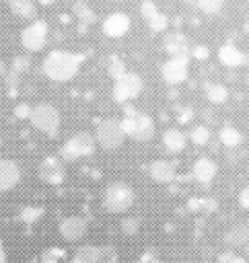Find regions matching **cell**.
I'll return each mask as SVG.
<instances>
[{
    "label": "cell",
    "instance_id": "1",
    "mask_svg": "<svg viewBox=\"0 0 249 263\" xmlns=\"http://www.w3.org/2000/svg\"><path fill=\"white\" fill-rule=\"evenodd\" d=\"M82 62H84V53H76L68 49H51L41 62V72L45 74V78L54 82H70L78 76Z\"/></svg>",
    "mask_w": 249,
    "mask_h": 263
},
{
    "label": "cell",
    "instance_id": "2",
    "mask_svg": "<svg viewBox=\"0 0 249 263\" xmlns=\"http://www.w3.org/2000/svg\"><path fill=\"white\" fill-rule=\"evenodd\" d=\"M136 201L134 189L126 181H113L103 191V208L109 214H126Z\"/></svg>",
    "mask_w": 249,
    "mask_h": 263
},
{
    "label": "cell",
    "instance_id": "3",
    "mask_svg": "<svg viewBox=\"0 0 249 263\" xmlns=\"http://www.w3.org/2000/svg\"><path fill=\"white\" fill-rule=\"evenodd\" d=\"M29 123L37 132H41V134H45L49 138H56L58 132H60V125H62V115H60L56 105H51V103H37V105L31 107Z\"/></svg>",
    "mask_w": 249,
    "mask_h": 263
},
{
    "label": "cell",
    "instance_id": "4",
    "mask_svg": "<svg viewBox=\"0 0 249 263\" xmlns=\"http://www.w3.org/2000/svg\"><path fill=\"white\" fill-rule=\"evenodd\" d=\"M119 123H121V129L126 134V138L134 140V142H140V144L150 142L156 134V125H154L152 117L146 115V113H140V111L136 115L121 117Z\"/></svg>",
    "mask_w": 249,
    "mask_h": 263
},
{
    "label": "cell",
    "instance_id": "5",
    "mask_svg": "<svg viewBox=\"0 0 249 263\" xmlns=\"http://www.w3.org/2000/svg\"><path fill=\"white\" fill-rule=\"evenodd\" d=\"M93 136H95V142L105 150H117L126 142V134L121 129V123H119V119H113V117L101 119L97 123Z\"/></svg>",
    "mask_w": 249,
    "mask_h": 263
},
{
    "label": "cell",
    "instance_id": "6",
    "mask_svg": "<svg viewBox=\"0 0 249 263\" xmlns=\"http://www.w3.org/2000/svg\"><path fill=\"white\" fill-rule=\"evenodd\" d=\"M144 90V80L140 74L136 72H126L121 78L113 80V88H111V97L117 105H126L132 103L134 99H138Z\"/></svg>",
    "mask_w": 249,
    "mask_h": 263
},
{
    "label": "cell",
    "instance_id": "7",
    "mask_svg": "<svg viewBox=\"0 0 249 263\" xmlns=\"http://www.w3.org/2000/svg\"><path fill=\"white\" fill-rule=\"evenodd\" d=\"M95 136L88 134V132H76L72 134L60 148V156L62 160H78V158H84V156H93L95 152Z\"/></svg>",
    "mask_w": 249,
    "mask_h": 263
},
{
    "label": "cell",
    "instance_id": "8",
    "mask_svg": "<svg viewBox=\"0 0 249 263\" xmlns=\"http://www.w3.org/2000/svg\"><path fill=\"white\" fill-rule=\"evenodd\" d=\"M47 35H49V27L45 21L41 18H35L31 21L23 31H21V45L35 53V51H41L45 45H47Z\"/></svg>",
    "mask_w": 249,
    "mask_h": 263
},
{
    "label": "cell",
    "instance_id": "9",
    "mask_svg": "<svg viewBox=\"0 0 249 263\" xmlns=\"http://www.w3.org/2000/svg\"><path fill=\"white\" fill-rule=\"evenodd\" d=\"M161 76L171 86L185 82L189 76V58H169L161 66Z\"/></svg>",
    "mask_w": 249,
    "mask_h": 263
},
{
    "label": "cell",
    "instance_id": "10",
    "mask_svg": "<svg viewBox=\"0 0 249 263\" xmlns=\"http://www.w3.org/2000/svg\"><path fill=\"white\" fill-rule=\"evenodd\" d=\"M58 232L66 242H78L88 232V222L82 216H66L58 224Z\"/></svg>",
    "mask_w": 249,
    "mask_h": 263
},
{
    "label": "cell",
    "instance_id": "11",
    "mask_svg": "<svg viewBox=\"0 0 249 263\" xmlns=\"http://www.w3.org/2000/svg\"><path fill=\"white\" fill-rule=\"evenodd\" d=\"M37 175H39V179H41L43 183H47V185H60V183H64V179H66V168H64L62 158H58V156H45V158L39 162Z\"/></svg>",
    "mask_w": 249,
    "mask_h": 263
},
{
    "label": "cell",
    "instance_id": "12",
    "mask_svg": "<svg viewBox=\"0 0 249 263\" xmlns=\"http://www.w3.org/2000/svg\"><path fill=\"white\" fill-rule=\"evenodd\" d=\"M148 177L154 183L171 185L177 179V162L171 158H156L148 164Z\"/></svg>",
    "mask_w": 249,
    "mask_h": 263
},
{
    "label": "cell",
    "instance_id": "13",
    "mask_svg": "<svg viewBox=\"0 0 249 263\" xmlns=\"http://www.w3.org/2000/svg\"><path fill=\"white\" fill-rule=\"evenodd\" d=\"M140 14L144 18V23L148 25V29L152 33H165L169 29V16L165 12L158 10V6L152 0H142L140 4Z\"/></svg>",
    "mask_w": 249,
    "mask_h": 263
},
{
    "label": "cell",
    "instance_id": "14",
    "mask_svg": "<svg viewBox=\"0 0 249 263\" xmlns=\"http://www.w3.org/2000/svg\"><path fill=\"white\" fill-rule=\"evenodd\" d=\"M130 27H132V21L126 12H111L103 18L101 31L111 39H119L130 31Z\"/></svg>",
    "mask_w": 249,
    "mask_h": 263
},
{
    "label": "cell",
    "instance_id": "15",
    "mask_svg": "<svg viewBox=\"0 0 249 263\" xmlns=\"http://www.w3.org/2000/svg\"><path fill=\"white\" fill-rule=\"evenodd\" d=\"M163 47L169 53V58H189V51H191L189 39L181 31H169L163 39Z\"/></svg>",
    "mask_w": 249,
    "mask_h": 263
},
{
    "label": "cell",
    "instance_id": "16",
    "mask_svg": "<svg viewBox=\"0 0 249 263\" xmlns=\"http://www.w3.org/2000/svg\"><path fill=\"white\" fill-rule=\"evenodd\" d=\"M23 177V171L16 160L12 158H0V193H6L19 185Z\"/></svg>",
    "mask_w": 249,
    "mask_h": 263
},
{
    "label": "cell",
    "instance_id": "17",
    "mask_svg": "<svg viewBox=\"0 0 249 263\" xmlns=\"http://www.w3.org/2000/svg\"><path fill=\"white\" fill-rule=\"evenodd\" d=\"M218 175V164L214 158L210 156H200L193 166H191V177L200 183V185H210L214 181V177Z\"/></svg>",
    "mask_w": 249,
    "mask_h": 263
},
{
    "label": "cell",
    "instance_id": "18",
    "mask_svg": "<svg viewBox=\"0 0 249 263\" xmlns=\"http://www.w3.org/2000/svg\"><path fill=\"white\" fill-rule=\"evenodd\" d=\"M218 62L226 68H239L243 64H247V55L235 43H224L218 47Z\"/></svg>",
    "mask_w": 249,
    "mask_h": 263
},
{
    "label": "cell",
    "instance_id": "19",
    "mask_svg": "<svg viewBox=\"0 0 249 263\" xmlns=\"http://www.w3.org/2000/svg\"><path fill=\"white\" fill-rule=\"evenodd\" d=\"M163 146L169 154H179L187 146V136L179 127H167L163 132Z\"/></svg>",
    "mask_w": 249,
    "mask_h": 263
},
{
    "label": "cell",
    "instance_id": "20",
    "mask_svg": "<svg viewBox=\"0 0 249 263\" xmlns=\"http://www.w3.org/2000/svg\"><path fill=\"white\" fill-rule=\"evenodd\" d=\"M224 242L230 249H243L249 242V226L247 224H237V226L228 228L226 234H224Z\"/></svg>",
    "mask_w": 249,
    "mask_h": 263
},
{
    "label": "cell",
    "instance_id": "21",
    "mask_svg": "<svg viewBox=\"0 0 249 263\" xmlns=\"http://www.w3.org/2000/svg\"><path fill=\"white\" fill-rule=\"evenodd\" d=\"M8 8L19 18L35 21V16H37V4H35V0H8Z\"/></svg>",
    "mask_w": 249,
    "mask_h": 263
},
{
    "label": "cell",
    "instance_id": "22",
    "mask_svg": "<svg viewBox=\"0 0 249 263\" xmlns=\"http://www.w3.org/2000/svg\"><path fill=\"white\" fill-rule=\"evenodd\" d=\"M72 14L76 16V21H78L82 27H91V25H95V21H97L95 8L88 6L84 0H76V2L72 4Z\"/></svg>",
    "mask_w": 249,
    "mask_h": 263
},
{
    "label": "cell",
    "instance_id": "23",
    "mask_svg": "<svg viewBox=\"0 0 249 263\" xmlns=\"http://www.w3.org/2000/svg\"><path fill=\"white\" fill-rule=\"evenodd\" d=\"M204 95L212 105H222L228 99V88L222 82H204Z\"/></svg>",
    "mask_w": 249,
    "mask_h": 263
},
{
    "label": "cell",
    "instance_id": "24",
    "mask_svg": "<svg viewBox=\"0 0 249 263\" xmlns=\"http://www.w3.org/2000/svg\"><path fill=\"white\" fill-rule=\"evenodd\" d=\"M218 140L226 148H239L243 144V134L235 125H222L218 132Z\"/></svg>",
    "mask_w": 249,
    "mask_h": 263
},
{
    "label": "cell",
    "instance_id": "25",
    "mask_svg": "<svg viewBox=\"0 0 249 263\" xmlns=\"http://www.w3.org/2000/svg\"><path fill=\"white\" fill-rule=\"evenodd\" d=\"M218 201L212 197H189L187 199V210L189 212H202V214H212L216 212Z\"/></svg>",
    "mask_w": 249,
    "mask_h": 263
},
{
    "label": "cell",
    "instance_id": "26",
    "mask_svg": "<svg viewBox=\"0 0 249 263\" xmlns=\"http://www.w3.org/2000/svg\"><path fill=\"white\" fill-rule=\"evenodd\" d=\"M105 70H107V74H109L113 80L121 78V76L128 72L126 62H123V60H121V55H117V53L107 55V60H105Z\"/></svg>",
    "mask_w": 249,
    "mask_h": 263
},
{
    "label": "cell",
    "instance_id": "27",
    "mask_svg": "<svg viewBox=\"0 0 249 263\" xmlns=\"http://www.w3.org/2000/svg\"><path fill=\"white\" fill-rule=\"evenodd\" d=\"M74 259L82 261V263H99V257H101V247H95V245H80L74 255Z\"/></svg>",
    "mask_w": 249,
    "mask_h": 263
},
{
    "label": "cell",
    "instance_id": "28",
    "mask_svg": "<svg viewBox=\"0 0 249 263\" xmlns=\"http://www.w3.org/2000/svg\"><path fill=\"white\" fill-rule=\"evenodd\" d=\"M187 140L193 144V146H206L210 142V127L200 123V125H193L187 134Z\"/></svg>",
    "mask_w": 249,
    "mask_h": 263
},
{
    "label": "cell",
    "instance_id": "29",
    "mask_svg": "<svg viewBox=\"0 0 249 263\" xmlns=\"http://www.w3.org/2000/svg\"><path fill=\"white\" fill-rule=\"evenodd\" d=\"M222 8H224V0H200L198 2V10L208 14V16L218 14Z\"/></svg>",
    "mask_w": 249,
    "mask_h": 263
},
{
    "label": "cell",
    "instance_id": "30",
    "mask_svg": "<svg viewBox=\"0 0 249 263\" xmlns=\"http://www.w3.org/2000/svg\"><path fill=\"white\" fill-rule=\"evenodd\" d=\"M31 68V60H29V55H14V60H12V64H10V72L12 74H16V76H23V74H27V70Z\"/></svg>",
    "mask_w": 249,
    "mask_h": 263
},
{
    "label": "cell",
    "instance_id": "31",
    "mask_svg": "<svg viewBox=\"0 0 249 263\" xmlns=\"http://www.w3.org/2000/svg\"><path fill=\"white\" fill-rule=\"evenodd\" d=\"M119 228L126 236H136L140 232V218H123Z\"/></svg>",
    "mask_w": 249,
    "mask_h": 263
},
{
    "label": "cell",
    "instance_id": "32",
    "mask_svg": "<svg viewBox=\"0 0 249 263\" xmlns=\"http://www.w3.org/2000/svg\"><path fill=\"white\" fill-rule=\"evenodd\" d=\"M41 214H43V208H25V210L21 212V220H23L25 224H33V222L39 220Z\"/></svg>",
    "mask_w": 249,
    "mask_h": 263
},
{
    "label": "cell",
    "instance_id": "33",
    "mask_svg": "<svg viewBox=\"0 0 249 263\" xmlns=\"http://www.w3.org/2000/svg\"><path fill=\"white\" fill-rule=\"evenodd\" d=\"M218 263H247L243 255H237L235 251H224L218 255Z\"/></svg>",
    "mask_w": 249,
    "mask_h": 263
},
{
    "label": "cell",
    "instance_id": "34",
    "mask_svg": "<svg viewBox=\"0 0 249 263\" xmlns=\"http://www.w3.org/2000/svg\"><path fill=\"white\" fill-rule=\"evenodd\" d=\"M117 251L113 247H101V257L99 263H117Z\"/></svg>",
    "mask_w": 249,
    "mask_h": 263
},
{
    "label": "cell",
    "instance_id": "35",
    "mask_svg": "<svg viewBox=\"0 0 249 263\" xmlns=\"http://www.w3.org/2000/svg\"><path fill=\"white\" fill-rule=\"evenodd\" d=\"M189 58L193 60H200V62H206L210 58V49L206 45H193L191 51H189Z\"/></svg>",
    "mask_w": 249,
    "mask_h": 263
},
{
    "label": "cell",
    "instance_id": "36",
    "mask_svg": "<svg viewBox=\"0 0 249 263\" xmlns=\"http://www.w3.org/2000/svg\"><path fill=\"white\" fill-rule=\"evenodd\" d=\"M193 119V109H191V105H183L181 109H179V113H177V121L179 123H189Z\"/></svg>",
    "mask_w": 249,
    "mask_h": 263
},
{
    "label": "cell",
    "instance_id": "37",
    "mask_svg": "<svg viewBox=\"0 0 249 263\" xmlns=\"http://www.w3.org/2000/svg\"><path fill=\"white\" fill-rule=\"evenodd\" d=\"M62 255H64V251H60V249H49V251L43 253L41 263H58Z\"/></svg>",
    "mask_w": 249,
    "mask_h": 263
},
{
    "label": "cell",
    "instance_id": "38",
    "mask_svg": "<svg viewBox=\"0 0 249 263\" xmlns=\"http://www.w3.org/2000/svg\"><path fill=\"white\" fill-rule=\"evenodd\" d=\"M31 107H33V105H29V103H19V105L14 107V117H16V119H29Z\"/></svg>",
    "mask_w": 249,
    "mask_h": 263
},
{
    "label": "cell",
    "instance_id": "39",
    "mask_svg": "<svg viewBox=\"0 0 249 263\" xmlns=\"http://www.w3.org/2000/svg\"><path fill=\"white\" fill-rule=\"evenodd\" d=\"M239 205H241L243 210H249V185L239 191Z\"/></svg>",
    "mask_w": 249,
    "mask_h": 263
},
{
    "label": "cell",
    "instance_id": "40",
    "mask_svg": "<svg viewBox=\"0 0 249 263\" xmlns=\"http://www.w3.org/2000/svg\"><path fill=\"white\" fill-rule=\"evenodd\" d=\"M136 263H163V261H161L158 257H154L152 253H144V255H142V257H140Z\"/></svg>",
    "mask_w": 249,
    "mask_h": 263
},
{
    "label": "cell",
    "instance_id": "41",
    "mask_svg": "<svg viewBox=\"0 0 249 263\" xmlns=\"http://www.w3.org/2000/svg\"><path fill=\"white\" fill-rule=\"evenodd\" d=\"M6 249H4V242H2V238H0V263H6Z\"/></svg>",
    "mask_w": 249,
    "mask_h": 263
},
{
    "label": "cell",
    "instance_id": "42",
    "mask_svg": "<svg viewBox=\"0 0 249 263\" xmlns=\"http://www.w3.org/2000/svg\"><path fill=\"white\" fill-rule=\"evenodd\" d=\"M181 2H183L187 8H195V10H198V2H200V0H181Z\"/></svg>",
    "mask_w": 249,
    "mask_h": 263
},
{
    "label": "cell",
    "instance_id": "43",
    "mask_svg": "<svg viewBox=\"0 0 249 263\" xmlns=\"http://www.w3.org/2000/svg\"><path fill=\"white\" fill-rule=\"evenodd\" d=\"M56 0H37V4H41V6H51Z\"/></svg>",
    "mask_w": 249,
    "mask_h": 263
},
{
    "label": "cell",
    "instance_id": "44",
    "mask_svg": "<svg viewBox=\"0 0 249 263\" xmlns=\"http://www.w3.org/2000/svg\"><path fill=\"white\" fill-rule=\"evenodd\" d=\"M68 263H82V261H78V259H74V257H72V259H70Z\"/></svg>",
    "mask_w": 249,
    "mask_h": 263
},
{
    "label": "cell",
    "instance_id": "45",
    "mask_svg": "<svg viewBox=\"0 0 249 263\" xmlns=\"http://www.w3.org/2000/svg\"><path fill=\"white\" fill-rule=\"evenodd\" d=\"M243 249H245V253H247V255H249V242H247V245H245V247H243Z\"/></svg>",
    "mask_w": 249,
    "mask_h": 263
},
{
    "label": "cell",
    "instance_id": "46",
    "mask_svg": "<svg viewBox=\"0 0 249 263\" xmlns=\"http://www.w3.org/2000/svg\"><path fill=\"white\" fill-rule=\"evenodd\" d=\"M0 95H2V88H0Z\"/></svg>",
    "mask_w": 249,
    "mask_h": 263
},
{
    "label": "cell",
    "instance_id": "47",
    "mask_svg": "<svg viewBox=\"0 0 249 263\" xmlns=\"http://www.w3.org/2000/svg\"><path fill=\"white\" fill-rule=\"evenodd\" d=\"M247 226H249V222H247Z\"/></svg>",
    "mask_w": 249,
    "mask_h": 263
}]
</instances>
